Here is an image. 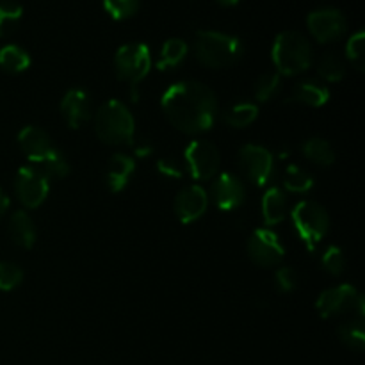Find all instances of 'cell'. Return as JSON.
<instances>
[{"mask_svg": "<svg viewBox=\"0 0 365 365\" xmlns=\"http://www.w3.org/2000/svg\"><path fill=\"white\" fill-rule=\"evenodd\" d=\"M216 2L223 7H232V6H237L241 0H216Z\"/></svg>", "mask_w": 365, "mask_h": 365, "instance_id": "cell-39", "label": "cell"}, {"mask_svg": "<svg viewBox=\"0 0 365 365\" xmlns=\"http://www.w3.org/2000/svg\"><path fill=\"white\" fill-rule=\"evenodd\" d=\"M184 160L185 170L198 182H205L216 177L221 166L220 150L212 143L203 141V139L189 143L184 152Z\"/></svg>", "mask_w": 365, "mask_h": 365, "instance_id": "cell-8", "label": "cell"}, {"mask_svg": "<svg viewBox=\"0 0 365 365\" xmlns=\"http://www.w3.org/2000/svg\"><path fill=\"white\" fill-rule=\"evenodd\" d=\"M245 53L239 38L217 31H200L195 39V56L200 64L221 70L237 63Z\"/></svg>", "mask_w": 365, "mask_h": 365, "instance_id": "cell-3", "label": "cell"}, {"mask_svg": "<svg viewBox=\"0 0 365 365\" xmlns=\"http://www.w3.org/2000/svg\"><path fill=\"white\" fill-rule=\"evenodd\" d=\"M209 207V195L205 189L198 184L187 185L182 189L175 198V214L182 223H195L205 214Z\"/></svg>", "mask_w": 365, "mask_h": 365, "instance_id": "cell-14", "label": "cell"}, {"mask_svg": "<svg viewBox=\"0 0 365 365\" xmlns=\"http://www.w3.org/2000/svg\"><path fill=\"white\" fill-rule=\"evenodd\" d=\"M152 68V56L145 43H127L120 46L114 56V71L121 82H127L132 88L139 84Z\"/></svg>", "mask_w": 365, "mask_h": 365, "instance_id": "cell-6", "label": "cell"}, {"mask_svg": "<svg viewBox=\"0 0 365 365\" xmlns=\"http://www.w3.org/2000/svg\"><path fill=\"white\" fill-rule=\"evenodd\" d=\"M246 250L253 264L259 267H277L284 260L285 248L280 237L269 228H257L246 242Z\"/></svg>", "mask_w": 365, "mask_h": 365, "instance_id": "cell-10", "label": "cell"}, {"mask_svg": "<svg viewBox=\"0 0 365 365\" xmlns=\"http://www.w3.org/2000/svg\"><path fill=\"white\" fill-rule=\"evenodd\" d=\"M31 66V56L18 45H6L0 48V68L6 73H21Z\"/></svg>", "mask_w": 365, "mask_h": 365, "instance_id": "cell-23", "label": "cell"}, {"mask_svg": "<svg viewBox=\"0 0 365 365\" xmlns=\"http://www.w3.org/2000/svg\"><path fill=\"white\" fill-rule=\"evenodd\" d=\"M337 334L342 344L348 346L353 351H362L365 348V323L362 317H356V319L342 323L339 327Z\"/></svg>", "mask_w": 365, "mask_h": 365, "instance_id": "cell-26", "label": "cell"}, {"mask_svg": "<svg viewBox=\"0 0 365 365\" xmlns=\"http://www.w3.org/2000/svg\"><path fill=\"white\" fill-rule=\"evenodd\" d=\"M7 209H9V198H7L6 192L0 189V220H2L4 216H6Z\"/></svg>", "mask_w": 365, "mask_h": 365, "instance_id": "cell-38", "label": "cell"}, {"mask_svg": "<svg viewBox=\"0 0 365 365\" xmlns=\"http://www.w3.org/2000/svg\"><path fill=\"white\" fill-rule=\"evenodd\" d=\"M210 200L220 210H235L245 203L246 185L234 173H221L210 185Z\"/></svg>", "mask_w": 365, "mask_h": 365, "instance_id": "cell-13", "label": "cell"}, {"mask_svg": "<svg viewBox=\"0 0 365 365\" xmlns=\"http://www.w3.org/2000/svg\"><path fill=\"white\" fill-rule=\"evenodd\" d=\"M317 73L327 82H341L346 75V63L339 53L328 52L317 64Z\"/></svg>", "mask_w": 365, "mask_h": 365, "instance_id": "cell-27", "label": "cell"}, {"mask_svg": "<svg viewBox=\"0 0 365 365\" xmlns=\"http://www.w3.org/2000/svg\"><path fill=\"white\" fill-rule=\"evenodd\" d=\"M135 148V155H139V157H146V155H150V153H152V145H148V143L146 141H139L138 145L134 146Z\"/></svg>", "mask_w": 365, "mask_h": 365, "instance_id": "cell-37", "label": "cell"}, {"mask_svg": "<svg viewBox=\"0 0 365 365\" xmlns=\"http://www.w3.org/2000/svg\"><path fill=\"white\" fill-rule=\"evenodd\" d=\"M135 121L128 107L120 100L102 103L95 114V134L103 145H134Z\"/></svg>", "mask_w": 365, "mask_h": 365, "instance_id": "cell-2", "label": "cell"}, {"mask_svg": "<svg viewBox=\"0 0 365 365\" xmlns=\"http://www.w3.org/2000/svg\"><path fill=\"white\" fill-rule=\"evenodd\" d=\"M307 25H309L312 38L319 43L337 41L339 38L346 34V29H348L344 14L339 9H331V7L312 11L307 16Z\"/></svg>", "mask_w": 365, "mask_h": 365, "instance_id": "cell-12", "label": "cell"}, {"mask_svg": "<svg viewBox=\"0 0 365 365\" xmlns=\"http://www.w3.org/2000/svg\"><path fill=\"white\" fill-rule=\"evenodd\" d=\"M24 7L14 0H0V38L9 36L20 24Z\"/></svg>", "mask_w": 365, "mask_h": 365, "instance_id": "cell-28", "label": "cell"}, {"mask_svg": "<svg viewBox=\"0 0 365 365\" xmlns=\"http://www.w3.org/2000/svg\"><path fill=\"white\" fill-rule=\"evenodd\" d=\"M289 214L287 196L284 189L269 187L262 196V217L267 227L282 223Z\"/></svg>", "mask_w": 365, "mask_h": 365, "instance_id": "cell-20", "label": "cell"}, {"mask_svg": "<svg viewBox=\"0 0 365 365\" xmlns=\"http://www.w3.org/2000/svg\"><path fill=\"white\" fill-rule=\"evenodd\" d=\"M9 235L11 241L18 248L31 250L36 245V237H38L34 220L27 212H24V210L14 212L9 220Z\"/></svg>", "mask_w": 365, "mask_h": 365, "instance_id": "cell-19", "label": "cell"}, {"mask_svg": "<svg viewBox=\"0 0 365 365\" xmlns=\"http://www.w3.org/2000/svg\"><path fill=\"white\" fill-rule=\"evenodd\" d=\"M346 57L359 71H364L365 66V34L364 31L355 32L346 45Z\"/></svg>", "mask_w": 365, "mask_h": 365, "instance_id": "cell-32", "label": "cell"}, {"mask_svg": "<svg viewBox=\"0 0 365 365\" xmlns=\"http://www.w3.org/2000/svg\"><path fill=\"white\" fill-rule=\"evenodd\" d=\"M282 81L278 73H262L255 82L253 88V95H255L257 102H269L274 96L280 93Z\"/></svg>", "mask_w": 365, "mask_h": 365, "instance_id": "cell-30", "label": "cell"}, {"mask_svg": "<svg viewBox=\"0 0 365 365\" xmlns=\"http://www.w3.org/2000/svg\"><path fill=\"white\" fill-rule=\"evenodd\" d=\"M237 166L241 173L255 185H266L273 177V153L260 145H245L239 150Z\"/></svg>", "mask_w": 365, "mask_h": 365, "instance_id": "cell-9", "label": "cell"}, {"mask_svg": "<svg viewBox=\"0 0 365 365\" xmlns=\"http://www.w3.org/2000/svg\"><path fill=\"white\" fill-rule=\"evenodd\" d=\"M189 52V46L184 39L171 38L168 39L163 45L159 52V59H157V68L160 71L171 70V68H177L182 61L185 59Z\"/></svg>", "mask_w": 365, "mask_h": 365, "instance_id": "cell-22", "label": "cell"}, {"mask_svg": "<svg viewBox=\"0 0 365 365\" xmlns=\"http://www.w3.org/2000/svg\"><path fill=\"white\" fill-rule=\"evenodd\" d=\"M316 309L324 319L342 316V314L348 312H355L356 317H362V319L365 316L364 296L349 284L337 285V287L327 289L324 292H321L316 302Z\"/></svg>", "mask_w": 365, "mask_h": 365, "instance_id": "cell-7", "label": "cell"}, {"mask_svg": "<svg viewBox=\"0 0 365 365\" xmlns=\"http://www.w3.org/2000/svg\"><path fill=\"white\" fill-rule=\"evenodd\" d=\"M259 116V107L252 102H241L234 103L232 107H228L225 110V123L232 128H245L248 125H252L253 121Z\"/></svg>", "mask_w": 365, "mask_h": 365, "instance_id": "cell-25", "label": "cell"}, {"mask_svg": "<svg viewBox=\"0 0 365 365\" xmlns=\"http://www.w3.org/2000/svg\"><path fill=\"white\" fill-rule=\"evenodd\" d=\"M24 282V271L14 262H0V291L7 292L20 287Z\"/></svg>", "mask_w": 365, "mask_h": 365, "instance_id": "cell-33", "label": "cell"}, {"mask_svg": "<svg viewBox=\"0 0 365 365\" xmlns=\"http://www.w3.org/2000/svg\"><path fill=\"white\" fill-rule=\"evenodd\" d=\"M160 107L168 121L187 135L210 130L220 114L216 93L195 81H182L170 86L160 98Z\"/></svg>", "mask_w": 365, "mask_h": 365, "instance_id": "cell-1", "label": "cell"}, {"mask_svg": "<svg viewBox=\"0 0 365 365\" xmlns=\"http://www.w3.org/2000/svg\"><path fill=\"white\" fill-rule=\"evenodd\" d=\"M321 266L324 267V271L334 277L341 274L346 267V255L339 246H328L324 250L323 257H321Z\"/></svg>", "mask_w": 365, "mask_h": 365, "instance_id": "cell-34", "label": "cell"}, {"mask_svg": "<svg viewBox=\"0 0 365 365\" xmlns=\"http://www.w3.org/2000/svg\"><path fill=\"white\" fill-rule=\"evenodd\" d=\"M29 166H32L36 171H39L48 182L61 180V178H64L70 173V164H68V160L64 159L63 153H61L59 150H56V152H52L50 155H46L45 159H41L39 163L29 164Z\"/></svg>", "mask_w": 365, "mask_h": 365, "instance_id": "cell-24", "label": "cell"}, {"mask_svg": "<svg viewBox=\"0 0 365 365\" xmlns=\"http://www.w3.org/2000/svg\"><path fill=\"white\" fill-rule=\"evenodd\" d=\"M18 146H20V150L25 153L31 164L39 163V160L45 159L46 155L57 150L50 135L43 128L34 127V125L21 128L20 134H18Z\"/></svg>", "mask_w": 365, "mask_h": 365, "instance_id": "cell-16", "label": "cell"}, {"mask_svg": "<svg viewBox=\"0 0 365 365\" xmlns=\"http://www.w3.org/2000/svg\"><path fill=\"white\" fill-rule=\"evenodd\" d=\"M50 191V182L32 166H24L14 177V195L25 209H38L43 205Z\"/></svg>", "mask_w": 365, "mask_h": 365, "instance_id": "cell-11", "label": "cell"}, {"mask_svg": "<svg viewBox=\"0 0 365 365\" xmlns=\"http://www.w3.org/2000/svg\"><path fill=\"white\" fill-rule=\"evenodd\" d=\"M135 171V160L127 153H114L113 159L109 160L106 173V184L110 192L123 191L132 180Z\"/></svg>", "mask_w": 365, "mask_h": 365, "instance_id": "cell-17", "label": "cell"}, {"mask_svg": "<svg viewBox=\"0 0 365 365\" xmlns=\"http://www.w3.org/2000/svg\"><path fill=\"white\" fill-rule=\"evenodd\" d=\"M141 0H103V9L113 20L123 21L139 11Z\"/></svg>", "mask_w": 365, "mask_h": 365, "instance_id": "cell-31", "label": "cell"}, {"mask_svg": "<svg viewBox=\"0 0 365 365\" xmlns=\"http://www.w3.org/2000/svg\"><path fill=\"white\" fill-rule=\"evenodd\" d=\"M328 100H330V89H328L327 84L317 81V78H309V81L299 82L291 96V102L314 107V109L323 107L324 103H328Z\"/></svg>", "mask_w": 365, "mask_h": 365, "instance_id": "cell-18", "label": "cell"}, {"mask_svg": "<svg viewBox=\"0 0 365 365\" xmlns=\"http://www.w3.org/2000/svg\"><path fill=\"white\" fill-rule=\"evenodd\" d=\"M302 152L312 164L321 168H328L335 163L334 146L323 138H310L303 143Z\"/></svg>", "mask_w": 365, "mask_h": 365, "instance_id": "cell-21", "label": "cell"}, {"mask_svg": "<svg viewBox=\"0 0 365 365\" xmlns=\"http://www.w3.org/2000/svg\"><path fill=\"white\" fill-rule=\"evenodd\" d=\"M274 282L280 292H292L298 285V274L294 273L292 267H280L274 273Z\"/></svg>", "mask_w": 365, "mask_h": 365, "instance_id": "cell-35", "label": "cell"}, {"mask_svg": "<svg viewBox=\"0 0 365 365\" xmlns=\"http://www.w3.org/2000/svg\"><path fill=\"white\" fill-rule=\"evenodd\" d=\"M157 168H159V171L163 175H166V177H173V178H180L182 177V166L178 164L177 159H160L159 163H157Z\"/></svg>", "mask_w": 365, "mask_h": 365, "instance_id": "cell-36", "label": "cell"}, {"mask_svg": "<svg viewBox=\"0 0 365 365\" xmlns=\"http://www.w3.org/2000/svg\"><path fill=\"white\" fill-rule=\"evenodd\" d=\"M61 114L70 128L84 127L91 120V98L84 89L71 88L61 100Z\"/></svg>", "mask_w": 365, "mask_h": 365, "instance_id": "cell-15", "label": "cell"}, {"mask_svg": "<svg viewBox=\"0 0 365 365\" xmlns=\"http://www.w3.org/2000/svg\"><path fill=\"white\" fill-rule=\"evenodd\" d=\"M291 217L296 234L309 252H314L330 230V216L327 209L314 200H303L296 203L294 209L291 210Z\"/></svg>", "mask_w": 365, "mask_h": 365, "instance_id": "cell-5", "label": "cell"}, {"mask_svg": "<svg viewBox=\"0 0 365 365\" xmlns=\"http://www.w3.org/2000/svg\"><path fill=\"white\" fill-rule=\"evenodd\" d=\"M271 59L278 75L294 77L312 64V46L309 39L296 31H285L274 38Z\"/></svg>", "mask_w": 365, "mask_h": 365, "instance_id": "cell-4", "label": "cell"}, {"mask_svg": "<svg viewBox=\"0 0 365 365\" xmlns=\"http://www.w3.org/2000/svg\"><path fill=\"white\" fill-rule=\"evenodd\" d=\"M284 187L294 195H305L314 187V178L299 166H289L284 175Z\"/></svg>", "mask_w": 365, "mask_h": 365, "instance_id": "cell-29", "label": "cell"}]
</instances>
